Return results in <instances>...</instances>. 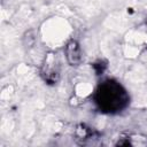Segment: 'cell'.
Masks as SVG:
<instances>
[{
  "label": "cell",
  "instance_id": "1",
  "mask_svg": "<svg viewBox=\"0 0 147 147\" xmlns=\"http://www.w3.org/2000/svg\"><path fill=\"white\" fill-rule=\"evenodd\" d=\"M96 103L105 111H117L124 108L129 101L126 92L116 82H105L96 91Z\"/></svg>",
  "mask_w": 147,
  "mask_h": 147
},
{
  "label": "cell",
  "instance_id": "2",
  "mask_svg": "<svg viewBox=\"0 0 147 147\" xmlns=\"http://www.w3.org/2000/svg\"><path fill=\"white\" fill-rule=\"evenodd\" d=\"M41 76L45 82L48 84H54L59 80L60 77V62L55 54L49 53L46 55L42 67H41Z\"/></svg>",
  "mask_w": 147,
  "mask_h": 147
},
{
  "label": "cell",
  "instance_id": "3",
  "mask_svg": "<svg viewBox=\"0 0 147 147\" xmlns=\"http://www.w3.org/2000/svg\"><path fill=\"white\" fill-rule=\"evenodd\" d=\"M65 56L70 65H77L82 61L80 48L76 40H70L65 46Z\"/></svg>",
  "mask_w": 147,
  "mask_h": 147
}]
</instances>
